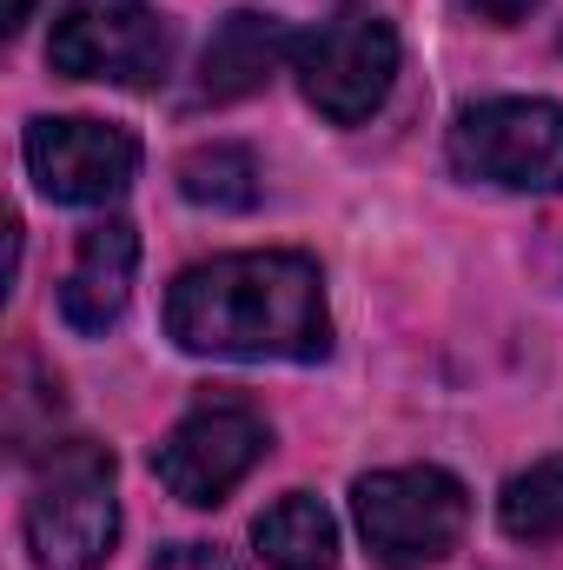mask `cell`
Masks as SVG:
<instances>
[{
    "instance_id": "obj_1",
    "label": "cell",
    "mask_w": 563,
    "mask_h": 570,
    "mask_svg": "<svg viewBox=\"0 0 563 570\" xmlns=\"http://www.w3.org/2000/svg\"><path fill=\"white\" fill-rule=\"evenodd\" d=\"M166 338L192 358L312 365L332 352L325 273L305 253H219L166 285Z\"/></svg>"
},
{
    "instance_id": "obj_2",
    "label": "cell",
    "mask_w": 563,
    "mask_h": 570,
    "mask_svg": "<svg viewBox=\"0 0 563 570\" xmlns=\"http://www.w3.org/2000/svg\"><path fill=\"white\" fill-rule=\"evenodd\" d=\"M27 558L33 570H100L120 544V491H113V451L67 438L47 451L33 491H27Z\"/></svg>"
},
{
    "instance_id": "obj_3",
    "label": "cell",
    "mask_w": 563,
    "mask_h": 570,
    "mask_svg": "<svg viewBox=\"0 0 563 570\" xmlns=\"http://www.w3.org/2000/svg\"><path fill=\"white\" fill-rule=\"evenodd\" d=\"M352 518L385 570H431L464 544L471 491L444 464H392L352 484Z\"/></svg>"
},
{
    "instance_id": "obj_4",
    "label": "cell",
    "mask_w": 563,
    "mask_h": 570,
    "mask_svg": "<svg viewBox=\"0 0 563 570\" xmlns=\"http://www.w3.org/2000/svg\"><path fill=\"white\" fill-rule=\"evenodd\" d=\"M451 166L504 193H563V107L557 100H477L451 127Z\"/></svg>"
},
{
    "instance_id": "obj_5",
    "label": "cell",
    "mask_w": 563,
    "mask_h": 570,
    "mask_svg": "<svg viewBox=\"0 0 563 570\" xmlns=\"http://www.w3.org/2000/svg\"><path fill=\"white\" fill-rule=\"evenodd\" d=\"M292 73H298V94H305V107H312L318 120L358 127V120H372V114L392 100V80H398V33H392V20H378V13H338V20L298 33Z\"/></svg>"
},
{
    "instance_id": "obj_6",
    "label": "cell",
    "mask_w": 563,
    "mask_h": 570,
    "mask_svg": "<svg viewBox=\"0 0 563 570\" xmlns=\"http://www.w3.org/2000/svg\"><path fill=\"white\" fill-rule=\"evenodd\" d=\"M47 67L67 80L159 87L172 67V27L146 0H67L47 40Z\"/></svg>"
},
{
    "instance_id": "obj_7",
    "label": "cell",
    "mask_w": 563,
    "mask_h": 570,
    "mask_svg": "<svg viewBox=\"0 0 563 570\" xmlns=\"http://www.w3.org/2000/svg\"><path fill=\"white\" fill-rule=\"evenodd\" d=\"M266 451H273V425L246 399H199L179 425L166 431V444L152 451V478L179 504L213 511L253 478V464Z\"/></svg>"
},
{
    "instance_id": "obj_8",
    "label": "cell",
    "mask_w": 563,
    "mask_h": 570,
    "mask_svg": "<svg viewBox=\"0 0 563 570\" xmlns=\"http://www.w3.org/2000/svg\"><path fill=\"white\" fill-rule=\"evenodd\" d=\"M20 153L53 206H107L140 173V140L120 120H33Z\"/></svg>"
},
{
    "instance_id": "obj_9",
    "label": "cell",
    "mask_w": 563,
    "mask_h": 570,
    "mask_svg": "<svg viewBox=\"0 0 563 570\" xmlns=\"http://www.w3.org/2000/svg\"><path fill=\"white\" fill-rule=\"evenodd\" d=\"M134 273H140V233L127 219H100L80 233L73 246V266H67V285H60V318L73 332H107L120 325L127 298H134Z\"/></svg>"
},
{
    "instance_id": "obj_10",
    "label": "cell",
    "mask_w": 563,
    "mask_h": 570,
    "mask_svg": "<svg viewBox=\"0 0 563 570\" xmlns=\"http://www.w3.org/2000/svg\"><path fill=\"white\" fill-rule=\"evenodd\" d=\"M292 53H298V33L285 27L279 13H253V7L226 13L213 27L206 53H199V100L226 107V100H246V94L273 87Z\"/></svg>"
},
{
    "instance_id": "obj_11",
    "label": "cell",
    "mask_w": 563,
    "mask_h": 570,
    "mask_svg": "<svg viewBox=\"0 0 563 570\" xmlns=\"http://www.w3.org/2000/svg\"><path fill=\"white\" fill-rule=\"evenodd\" d=\"M253 544L273 570H332L338 564V518L312 491H285L279 504L259 511Z\"/></svg>"
},
{
    "instance_id": "obj_12",
    "label": "cell",
    "mask_w": 563,
    "mask_h": 570,
    "mask_svg": "<svg viewBox=\"0 0 563 570\" xmlns=\"http://www.w3.org/2000/svg\"><path fill=\"white\" fill-rule=\"evenodd\" d=\"M179 193L213 213H246V206H259V159L233 140L192 146L179 159Z\"/></svg>"
},
{
    "instance_id": "obj_13",
    "label": "cell",
    "mask_w": 563,
    "mask_h": 570,
    "mask_svg": "<svg viewBox=\"0 0 563 570\" xmlns=\"http://www.w3.org/2000/svg\"><path fill=\"white\" fill-rule=\"evenodd\" d=\"M497 524L524 544H557L563 538V451L537 458L531 471H517L497 498Z\"/></svg>"
},
{
    "instance_id": "obj_14",
    "label": "cell",
    "mask_w": 563,
    "mask_h": 570,
    "mask_svg": "<svg viewBox=\"0 0 563 570\" xmlns=\"http://www.w3.org/2000/svg\"><path fill=\"white\" fill-rule=\"evenodd\" d=\"M146 570H239V564H233L219 544H166Z\"/></svg>"
},
{
    "instance_id": "obj_15",
    "label": "cell",
    "mask_w": 563,
    "mask_h": 570,
    "mask_svg": "<svg viewBox=\"0 0 563 570\" xmlns=\"http://www.w3.org/2000/svg\"><path fill=\"white\" fill-rule=\"evenodd\" d=\"M457 7H464L471 20H491V27H517L537 0H457Z\"/></svg>"
},
{
    "instance_id": "obj_16",
    "label": "cell",
    "mask_w": 563,
    "mask_h": 570,
    "mask_svg": "<svg viewBox=\"0 0 563 570\" xmlns=\"http://www.w3.org/2000/svg\"><path fill=\"white\" fill-rule=\"evenodd\" d=\"M33 13H40V0H7V33H27Z\"/></svg>"
}]
</instances>
